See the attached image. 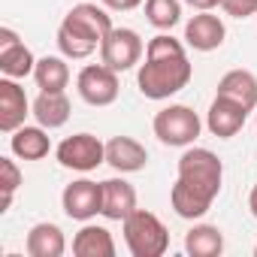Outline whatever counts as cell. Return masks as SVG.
I'll list each match as a JSON object with an SVG mask.
<instances>
[{
    "label": "cell",
    "instance_id": "cell-11",
    "mask_svg": "<svg viewBox=\"0 0 257 257\" xmlns=\"http://www.w3.org/2000/svg\"><path fill=\"white\" fill-rule=\"evenodd\" d=\"M34 67H37V58L19 40V34L13 28H0V73L10 79H25V76H34Z\"/></svg>",
    "mask_w": 257,
    "mask_h": 257
},
{
    "label": "cell",
    "instance_id": "cell-23",
    "mask_svg": "<svg viewBox=\"0 0 257 257\" xmlns=\"http://www.w3.org/2000/svg\"><path fill=\"white\" fill-rule=\"evenodd\" d=\"M146 19L158 31H170L182 22V4L179 0H146Z\"/></svg>",
    "mask_w": 257,
    "mask_h": 257
},
{
    "label": "cell",
    "instance_id": "cell-27",
    "mask_svg": "<svg viewBox=\"0 0 257 257\" xmlns=\"http://www.w3.org/2000/svg\"><path fill=\"white\" fill-rule=\"evenodd\" d=\"M188 7H194V10H200V13H206V10H215V7H221L224 0H185Z\"/></svg>",
    "mask_w": 257,
    "mask_h": 257
},
{
    "label": "cell",
    "instance_id": "cell-8",
    "mask_svg": "<svg viewBox=\"0 0 257 257\" xmlns=\"http://www.w3.org/2000/svg\"><path fill=\"white\" fill-rule=\"evenodd\" d=\"M76 88H79V97L88 106H112L118 100V73L112 67H106L103 61L88 64V67L79 70Z\"/></svg>",
    "mask_w": 257,
    "mask_h": 257
},
{
    "label": "cell",
    "instance_id": "cell-28",
    "mask_svg": "<svg viewBox=\"0 0 257 257\" xmlns=\"http://www.w3.org/2000/svg\"><path fill=\"white\" fill-rule=\"evenodd\" d=\"M248 209H251V215L257 218V185L251 188V194H248Z\"/></svg>",
    "mask_w": 257,
    "mask_h": 257
},
{
    "label": "cell",
    "instance_id": "cell-12",
    "mask_svg": "<svg viewBox=\"0 0 257 257\" xmlns=\"http://www.w3.org/2000/svg\"><path fill=\"white\" fill-rule=\"evenodd\" d=\"M248 121V109L239 106L236 100H227V97H218L212 100L209 112H206V127H209V134L218 137V140H230L236 137L242 127Z\"/></svg>",
    "mask_w": 257,
    "mask_h": 257
},
{
    "label": "cell",
    "instance_id": "cell-22",
    "mask_svg": "<svg viewBox=\"0 0 257 257\" xmlns=\"http://www.w3.org/2000/svg\"><path fill=\"white\" fill-rule=\"evenodd\" d=\"M34 82L40 91H64L70 85V67L58 55H46L34 67Z\"/></svg>",
    "mask_w": 257,
    "mask_h": 257
},
{
    "label": "cell",
    "instance_id": "cell-13",
    "mask_svg": "<svg viewBox=\"0 0 257 257\" xmlns=\"http://www.w3.org/2000/svg\"><path fill=\"white\" fill-rule=\"evenodd\" d=\"M224 37H227V28L218 16H212V10L194 16L185 25V43L194 52H215V49H221Z\"/></svg>",
    "mask_w": 257,
    "mask_h": 257
},
{
    "label": "cell",
    "instance_id": "cell-17",
    "mask_svg": "<svg viewBox=\"0 0 257 257\" xmlns=\"http://www.w3.org/2000/svg\"><path fill=\"white\" fill-rule=\"evenodd\" d=\"M70 97L64 91H40V97L34 100V118L37 124H43L46 131H58L70 121Z\"/></svg>",
    "mask_w": 257,
    "mask_h": 257
},
{
    "label": "cell",
    "instance_id": "cell-24",
    "mask_svg": "<svg viewBox=\"0 0 257 257\" xmlns=\"http://www.w3.org/2000/svg\"><path fill=\"white\" fill-rule=\"evenodd\" d=\"M22 185V170L13 158H0V188H4V209L0 212H7L13 206V197Z\"/></svg>",
    "mask_w": 257,
    "mask_h": 257
},
{
    "label": "cell",
    "instance_id": "cell-19",
    "mask_svg": "<svg viewBox=\"0 0 257 257\" xmlns=\"http://www.w3.org/2000/svg\"><path fill=\"white\" fill-rule=\"evenodd\" d=\"M10 149L22 161H43L52 152V143H49V134H46L43 124H37V127L22 124L19 131L10 137Z\"/></svg>",
    "mask_w": 257,
    "mask_h": 257
},
{
    "label": "cell",
    "instance_id": "cell-3",
    "mask_svg": "<svg viewBox=\"0 0 257 257\" xmlns=\"http://www.w3.org/2000/svg\"><path fill=\"white\" fill-rule=\"evenodd\" d=\"M109 31H112V19L106 10H100L97 4H76L58 28V49L64 58L73 61L91 58L103 46Z\"/></svg>",
    "mask_w": 257,
    "mask_h": 257
},
{
    "label": "cell",
    "instance_id": "cell-6",
    "mask_svg": "<svg viewBox=\"0 0 257 257\" xmlns=\"http://www.w3.org/2000/svg\"><path fill=\"white\" fill-rule=\"evenodd\" d=\"M55 155L61 167L76 173H91L100 164H106V143H100L94 134H73L55 149Z\"/></svg>",
    "mask_w": 257,
    "mask_h": 257
},
{
    "label": "cell",
    "instance_id": "cell-29",
    "mask_svg": "<svg viewBox=\"0 0 257 257\" xmlns=\"http://www.w3.org/2000/svg\"><path fill=\"white\" fill-rule=\"evenodd\" d=\"M254 257H257V245H254Z\"/></svg>",
    "mask_w": 257,
    "mask_h": 257
},
{
    "label": "cell",
    "instance_id": "cell-20",
    "mask_svg": "<svg viewBox=\"0 0 257 257\" xmlns=\"http://www.w3.org/2000/svg\"><path fill=\"white\" fill-rule=\"evenodd\" d=\"M73 254L76 257H115V239L100 224H85L73 236Z\"/></svg>",
    "mask_w": 257,
    "mask_h": 257
},
{
    "label": "cell",
    "instance_id": "cell-1",
    "mask_svg": "<svg viewBox=\"0 0 257 257\" xmlns=\"http://www.w3.org/2000/svg\"><path fill=\"white\" fill-rule=\"evenodd\" d=\"M221 182H224V164L215 152L209 149H191L179 158V179L170 191V203L176 209L179 218L197 221L203 218L215 197L221 194Z\"/></svg>",
    "mask_w": 257,
    "mask_h": 257
},
{
    "label": "cell",
    "instance_id": "cell-16",
    "mask_svg": "<svg viewBox=\"0 0 257 257\" xmlns=\"http://www.w3.org/2000/svg\"><path fill=\"white\" fill-rule=\"evenodd\" d=\"M218 97L236 100L239 106L254 112L257 109V76L251 70H230V73H224L221 82H218Z\"/></svg>",
    "mask_w": 257,
    "mask_h": 257
},
{
    "label": "cell",
    "instance_id": "cell-2",
    "mask_svg": "<svg viewBox=\"0 0 257 257\" xmlns=\"http://www.w3.org/2000/svg\"><path fill=\"white\" fill-rule=\"evenodd\" d=\"M191 76H194V67L179 40H173L170 34H158L149 40L146 64H140V73H137V85L143 97L167 100L182 88H188Z\"/></svg>",
    "mask_w": 257,
    "mask_h": 257
},
{
    "label": "cell",
    "instance_id": "cell-9",
    "mask_svg": "<svg viewBox=\"0 0 257 257\" xmlns=\"http://www.w3.org/2000/svg\"><path fill=\"white\" fill-rule=\"evenodd\" d=\"M61 206L73 221H91L94 215H103V182H70L61 194Z\"/></svg>",
    "mask_w": 257,
    "mask_h": 257
},
{
    "label": "cell",
    "instance_id": "cell-30",
    "mask_svg": "<svg viewBox=\"0 0 257 257\" xmlns=\"http://www.w3.org/2000/svg\"><path fill=\"white\" fill-rule=\"evenodd\" d=\"M254 121H257V109H254Z\"/></svg>",
    "mask_w": 257,
    "mask_h": 257
},
{
    "label": "cell",
    "instance_id": "cell-10",
    "mask_svg": "<svg viewBox=\"0 0 257 257\" xmlns=\"http://www.w3.org/2000/svg\"><path fill=\"white\" fill-rule=\"evenodd\" d=\"M28 112H34V103L28 100L25 88L19 85V79L4 76L0 79V131L4 134H16L25 124Z\"/></svg>",
    "mask_w": 257,
    "mask_h": 257
},
{
    "label": "cell",
    "instance_id": "cell-14",
    "mask_svg": "<svg viewBox=\"0 0 257 257\" xmlns=\"http://www.w3.org/2000/svg\"><path fill=\"white\" fill-rule=\"evenodd\" d=\"M106 164L121 176L124 173H140L149 164V152L134 137H112L106 143Z\"/></svg>",
    "mask_w": 257,
    "mask_h": 257
},
{
    "label": "cell",
    "instance_id": "cell-4",
    "mask_svg": "<svg viewBox=\"0 0 257 257\" xmlns=\"http://www.w3.org/2000/svg\"><path fill=\"white\" fill-rule=\"evenodd\" d=\"M121 230H124L127 251L134 257H161L170 248V230L149 209H134L121 221Z\"/></svg>",
    "mask_w": 257,
    "mask_h": 257
},
{
    "label": "cell",
    "instance_id": "cell-15",
    "mask_svg": "<svg viewBox=\"0 0 257 257\" xmlns=\"http://www.w3.org/2000/svg\"><path fill=\"white\" fill-rule=\"evenodd\" d=\"M137 206V188L124 179H106L103 182V218L124 221Z\"/></svg>",
    "mask_w": 257,
    "mask_h": 257
},
{
    "label": "cell",
    "instance_id": "cell-26",
    "mask_svg": "<svg viewBox=\"0 0 257 257\" xmlns=\"http://www.w3.org/2000/svg\"><path fill=\"white\" fill-rule=\"evenodd\" d=\"M100 4L106 10H115V13H131V10H137L143 4V0H100Z\"/></svg>",
    "mask_w": 257,
    "mask_h": 257
},
{
    "label": "cell",
    "instance_id": "cell-7",
    "mask_svg": "<svg viewBox=\"0 0 257 257\" xmlns=\"http://www.w3.org/2000/svg\"><path fill=\"white\" fill-rule=\"evenodd\" d=\"M143 52H146V46H143V37L137 31L112 28L100 46V61L106 67H112L115 73H124V70H134L143 61Z\"/></svg>",
    "mask_w": 257,
    "mask_h": 257
},
{
    "label": "cell",
    "instance_id": "cell-21",
    "mask_svg": "<svg viewBox=\"0 0 257 257\" xmlns=\"http://www.w3.org/2000/svg\"><path fill=\"white\" fill-rule=\"evenodd\" d=\"M185 251L191 257H218L224 251V236L212 224H197L185 233Z\"/></svg>",
    "mask_w": 257,
    "mask_h": 257
},
{
    "label": "cell",
    "instance_id": "cell-5",
    "mask_svg": "<svg viewBox=\"0 0 257 257\" xmlns=\"http://www.w3.org/2000/svg\"><path fill=\"white\" fill-rule=\"evenodd\" d=\"M152 127H155V137H158L164 146H173V149H188V146H194V140L200 137L203 121H200V115H197L191 106L176 103V106L161 109V112L155 115Z\"/></svg>",
    "mask_w": 257,
    "mask_h": 257
},
{
    "label": "cell",
    "instance_id": "cell-18",
    "mask_svg": "<svg viewBox=\"0 0 257 257\" xmlns=\"http://www.w3.org/2000/svg\"><path fill=\"white\" fill-rule=\"evenodd\" d=\"M25 248L31 257H61L67 251V239H64V230L52 221H40L31 227L28 239H25Z\"/></svg>",
    "mask_w": 257,
    "mask_h": 257
},
{
    "label": "cell",
    "instance_id": "cell-25",
    "mask_svg": "<svg viewBox=\"0 0 257 257\" xmlns=\"http://www.w3.org/2000/svg\"><path fill=\"white\" fill-rule=\"evenodd\" d=\"M221 10L233 19H248V16L257 13V0H224Z\"/></svg>",
    "mask_w": 257,
    "mask_h": 257
}]
</instances>
